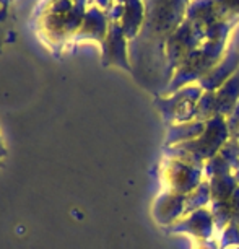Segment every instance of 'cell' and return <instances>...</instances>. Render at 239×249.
<instances>
[{
	"instance_id": "14",
	"label": "cell",
	"mask_w": 239,
	"mask_h": 249,
	"mask_svg": "<svg viewBox=\"0 0 239 249\" xmlns=\"http://www.w3.org/2000/svg\"><path fill=\"white\" fill-rule=\"evenodd\" d=\"M210 202H212V192H210V184L207 179L202 181L197 189L186 196V209H184V217L189 215L195 210L205 209V207H210Z\"/></svg>"
},
{
	"instance_id": "20",
	"label": "cell",
	"mask_w": 239,
	"mask_h": 249,
	"mask_svg": "<svg viewBox=\"0 0 239 249\" xmlns=\"http://www.w3.org/2000/svg\"><path fill=\"white\" fill-rule=\"evenodd\" d=\"M234 139H236V140H238V142H239V130H238V134H236V135H234Z\"/></svg>"
},
{
	"instance_id": "19",
	"label": "cell",
	"mask_w": 239,
	"mask_h": 249,
	"mask_svg": "<svg viewBox=\"0 0 239 249\" xmlns=\"http://www.w3.org/2000/svg\"><path fill=\"white\" fill-rule=\"evenodd\" d=\"M234 179H236V181H238V184H239V168H238L236 171H234Z\"/></svg>"
},
{
	"instance_id": "9",
	"label": "cell",
	"mask_w": 239,
	"mask_h": 249,
	"mask_svg": "<svg viewBox=\"0 0 239 249\" xmlns=\"http://www.w3.org/2000/svg\"><path fill=\"white\" fill-rule=\"evenodd\" d=\"M107 31H109V18H107L106 12H101L98 7H91L85 13L82 26L73 35V41L78 43V41L93 39L102 44L107 36Z\"/></svg>"
},
{
	"instance_id": "13",
	"label": "cell",
	"mask_w": 239,
	"mask_h": 249,
	"mask_svg": "<svg viewBox=\"0 0 239 249\" xmlns=\"http://www.w3.org/2000/svg\"><path fill=\"white\" fill-rule=\"evenodd\" d=\"M207 181L210 184V192H212V202L229 199L233 192L236 191V187L239 186L238 181L234 179V173H224V175L212 176Z\"/></svg>"
},
{
	"instance_id": "7",
	"label": "cell",
	"mask_w": 239,
	"mask_h": 249,
	"mask_svg": "<svg viewBox=\"0 0 239 249\" xmlns=\"http://www.w3.org/2000/svg\"><path fill=\"white\" fill-rule=\"evenodd\" d=\"M186 196L171 191H163L153 202L152 217L159 227L166 228L184 217Z\"/></svg>"
},
{
	"instance_id": "10",
	"label": "cell",
	"mask_w": 239,
	"mask_h": 249,
	"mask_svg": "<svg viewBox=\"0 0 239 249\" xmlns=\"http://www.w3.org/2000/svg\"><path fill=\"white\" fill-rule=\"evenodd\" d=\"M122 2H124V12L119 23L125 37L127 39H134L138 35L145 20L143 0H122Z\"/></svg>"
},
{
	"instance_id": "11",
	"label": "cell",
	"mask_w": 239,
	"mask_h": 249,
	"mask_svg": "<svg viewBox=\"0 0 239 249\" xmlns=\"http://www.w3.org/2000/svg\"><path fill=\"white\" fill-rule=\"evenodd\" d=\"M215 100H217L218 116L226 119L239 103V70L215 91Z\"/></svg>"
},
{
	"instance_id": "17",
	"label": "cell",
	"mask_w": 239,
	"mask_h": 249,
	"mask_svg": "<svg viewBox=\"0 0 239 249\" xmlns=\"http://www.w3.org/2000/svg\"><path fill=\"white\" fill-rule=\"evenodd\" d=\"M226 161L231 164L233 171L239 168V142L234 137H229V140L223 145V148L218 152Z\"/></svg>"
},
{
	"instance_id": "3",
	"label": "cell",
	"mask_w": 239,
	"mask_h": 249,
	"mask_svg": "<svg viewBox=\"0 0 239 249\" xmlns=\"http://www.w3.org/2000/svg\"><path fill=\"white\" fill-rule=\"evenodd\" d=\"M161 171L163 191H171L176 194L187 196L189 192L197 189L205 179L204 166L184 161L179 158L165 157L159 166Z\"/></svg>"
},
{
	"instance_id": "8",
	"label": "cell",
	"mask_w": 239,
	"mask_h": 249,
	"mask_svg": "<svg viewBox=\"0 0 239 249\" xmlns=\"http://www.w3.org/2000/svg\"><path fill=\"white\" fill-rule=\"evenodd\" d=\"M239 70V51L228 49L223 59L210 69L202 78L197 82V85L202 88L204 91H217L220 87L224 85L229 78L233 77Z\"/></svg>"
},
{
	"instance_id": "6",
	"label": "cell",
	"mask_w": 239,
	"mask_h": 249,
	"mask_svg": "<svg viewBox=\"0 0 239 249\" xmlns=\"http://www.w3.org/2000/svg\"><path fill=\"white\" fill-rule=\"evenodd\" d=\"M101 62L104 67L116 65V67L134 73L127 54V37H125L119 21H109V31H107L104 43L101 44Z\"/></svg>"
},
{
	"instance_id": "2",
	"label": "cell",
	"mask_w": 239,
	"mask_h": 249,
	"mask_svg": "<svg viewBox=\"0 0 239 249\" xmlns=\"http://www.w3.org/2000/svg\"><path fill=\"white\" fill-rule=\"evenodd\" d=\"M204 90L197 83L182 87L171 95H156L154 96V106L161 114L163 121L168 125L172 124H186V122L197 121V105Z\"/></svg>"
},
{
	"instance_id": "5",
	"label": "cell",
	"mask_w": 239,
	"mask_h": 249,
	"mask_svg": "<svg viewBox=\"0 0 239 249\" xmlns=\"http://www.w3.org/2000/svg\"><path fill=\"white\" fill-rule=\"evenodd\" d=\"M165 231L172 234H190L195 241H207L215 236L217 223H215L212 210L205 207V209L195 210V212L177 220L176 223L166 227Z\"/></svg>"
},
{
	"instance_id": "15",
	"label": "cell",
	"mask_w": 239,
	"mask_h": 249,
	"mask_svg": "<svg viewBox=\"0 0 239 249\" xmlns=\"http://www.w3.org/2000/svg\"><path fill=\"white\" fill-rule=\"evenodd\" d=\"M215 116H218L215 91H204V95L200 96V100H199V105H197L195 119L202 121V122H207Z\"/></svg>"
},
{
	"instance_id": "16",
	"label": "cell",
	"mask_w": 239,
	"mask_h": 249,
	"mask_svg": "<svg viewBox=\"0 0 239 249\" xmlns=\"http://www.w3.org/2000/svg\"><path fill=\"white\" fill-rule=\"evenodd\" d=\"M220 249H239V223L226 225L218 238Z\"/></svg>"
},
{
	"instance_id": "21",
	"label": "cell",
	"mask_w": 239,
	"mask_h": 249,
	"mask_svg": "<svg viewBox=\"0 0 239 249\" xmlns=\"http://www.w3.org/2000/svg\"><path fill=\"white\" fill-rule=\"evenodd\" d=\"M5 3H8V0H5Z\"/></svg>"
},
{
	"instance_id": "18",
	"label": "cell",
	"mask_w": 239,
	"mask_h": 249,
	"mask_svg": "<svg viewBox=\"0 0 239 249\" xmlns=\"http://www.w3.org/2000/svg\"><path fill=\"white\" fill-rule=\"evenodd\" d=\"M5 158H7V148H5V145H3V142H2V137H0V170H2Z\"/></svg>"
},
{
	"instance_id": "4",
	"label": "cell",
	"mask_w": 239,
	"mask_h": 249,
	"mask_svg": "<svg viewBox=\"0 0 239 249\" xmlns=\"http://www.w3.org/2000/svg\"><path fill=\"white\" fill-rule=\"evenodd\" d=\"M200 44H202L200 36L197 35L192 23L184 17V20L174 28L166 41V77L171 78L172 73Z\"/></svg>"
},
{
	"instance_id": "12",
	"label": "cell",
	"mask_w": 239,
	"mask_h": 249,
	"mask_svg": "<svg viewBox=\"0 0 239 249\" xmlns=\"http://www.w3.org/2000/svg\"><path fill=\"white\" fill-rule=\"evenodd\" d=\"M205 124L207 122L202 121H192L186 122V124H172L168 125L166 129V139H165V147H174V145L190 142L199 137L204 132Z\"/></svg>"
},
{
	"instance_id": "1",
	"label": "cell",
	"mask_w": 239,
	"mask_h": 249,
	"mask_svg": "<svg viewBox=\"0 0 239 249\" xmlns=\"http://www.w3.org/2000/svg\"><path fill=\"white\" fill-rule=\"evenodd\" d=\"M229 137L231 134H229L226 119L222 116H215L207 121L204 132L197 139L174 145V147H163V150H165V157L179 158L184 161L199 164V166H205V163L210 158L218 155Z\"/></svg>"
}]
</instances>
